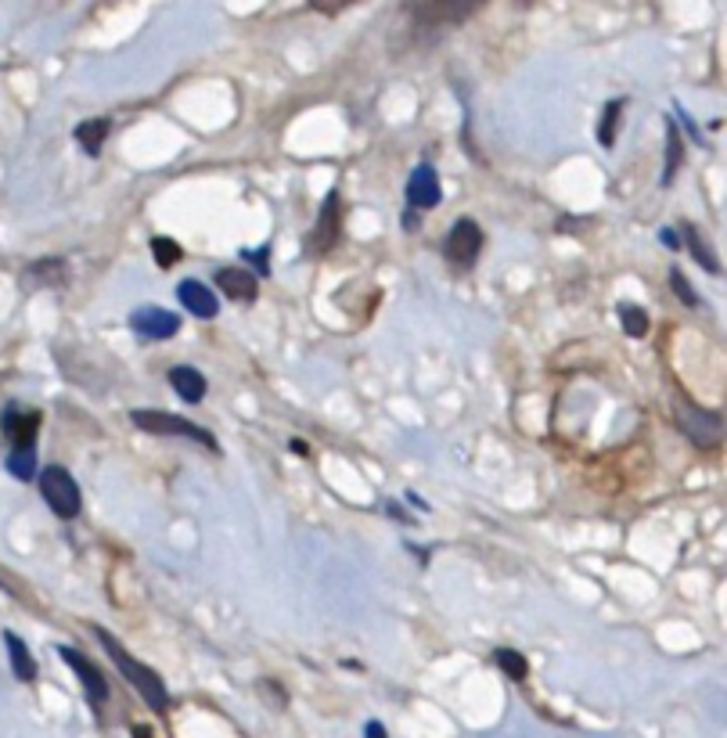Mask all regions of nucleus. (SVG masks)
<instances>
[{
	"label": "nucleus",
	"instance_id": "21",
	"mask_svg": "<svg viewBox=\"0 0 727 738\" xmlns=\"http://www.w3.org/2000/svg\"><path fill=\"white\" fill-rule=\"evenodd\" d=\"M8 472L14 479H22V483H29L37 476V447H22V451H11V457H8Z\"/></svg>",
	"mask_w": 727,
	"mask_h": 738
},
{
	"label": "nucleus",
	"instance_id": "23",
	"mask_svg": "<svg viewBox=\"0 0 727 738\" xmlns=\"http://www.w3.org/2000/svg\"><path fill=\"white\" fill-rule=\"evenodd\" d=\"M619 321H623V332H627L630 338H642V335H648V314H645L642 306L623 303V306H619Z\"/></svg>",
	"mask_w": 727,
	"mask_h": 738
},
{
	"label": "nucleus",
	"instance_id": "11",
	"mask_svg": "<svg viewBox=\"0 0 727 738\" xmlns=\"http://www.w3.org/2000/svg\"><path fill=\"white\" fill-rule=\"evenodd\" d=\"M176 300H181V306L188 310L191 317H202L210 321L220 314V300L213 289H205L202 282H195V277H188V282L176 285Z\"/></svg>",
	"mask_w": 727,
	"mask_h": 738
},
{
	"label": "nucleus",
	"instance_id": "14",
	"mask_svg": "<svg viewBox=\"0 0 727 738\" xmlns=\"http://www.w3.org/2000/svg\"><path fill=\"white\" fill-rule=\"evenodd\" d=\"M170 386H173L176 396H181V401L199 404L205 396V375L195 372V367H188V364H176V367H170Z\"/></svg>",
	"mask_w": 727,
	"mask_h": 738
},
{
	"label": "nucleus",
	"instance_id": "15",
	"mask_svg": "<svg viewBox=\"0 0 727 738\" xmlns=\"http://www.w3.org/2000/svg\"><path fill=\"white\" fill-rule=\"evenodd\" d=\"M472 8H451V4H422V8H411V19L418 22V29H443L447 22H457V19H468Z\"/></svg>",
	"mask_w": 727,
	"mask_h": 738
},
{
	"label": "nucleus",
	"instance_id": "8",
	"mask_svg": "<svg viewBox=\"0 0 727 738\" xmlns=\"http://www.w3.org/2000/svg\"><path fill=\"white\" fill-rule=\"evenodd\" d=\"M130 328L144 338H173L176 332H181V317L162 306H141L130 314Z\"/></svg>",
	"mask_w": 727,
	"mask_h": 738
},
{
	"label": "nucleus",
	"instance_id": "22",
	"mask_svg": "<svg viewBox=\"0 0 727 738\" xmlns=\"http://www.w3.org/2000/svg\"><path fill=\"white\" fill-rule=\"evenodd\" d=\"M685 239H688V249L695 256H699V263L709 271V274H720V263H717V256H714V249H706V242H703V234H699V228H691V224H685Z\"/></svg>",
	"mask_w": 727,
	"mask_h": 738
},
{
	"label": "nucleus",
	"instance_id": "12",
	"mask_svg": "<svg viewBox=\"0 0 727 738\" xmlns=\"http://www.w3.org/2000/svg\"><path fill=\"white\" fill-rule=\"evenodd\" d=\"M216 289L228 295V300H239V303H252L260 295V282H256V274H249V271H242V267H220L216 271Z\"/></svg>",
	"mask_w": 727,
	"mask_h": 738
},
{
	"label": "nucleus",
	"instance_id": "29",
	"mask_svg": "<svg viewBox=\"0 0 727 738\" xmlns=\"http://www.w3.org/2000/svg\"><path fill=\"white\" fill-rule=\"evenodd\" d=\"M404 228H407V231L418 228V213H404Z\"/></svg>",
	"mask_w": 727,
	"mask_h": 738
},
{
	"label": "nucleus",
	"instance_id": "9",
	"mask_svg": "<svg viewBox=\"0 0 727 738\" xmlns=\"http://www.w3.org/2000/svg\"><path fill=\"white\" fill-rule=\"evenodd\" d=\"M58 656H62L69 667L80 674V681H83V688H87V699H91L94 706H105V699H109V681L101 677L98 667H91V659H87L83 653H77V648H69V645H58Z\"/></svg>",
	"mask_w": 727,
	"mask_h": 738
},
{
	"label": "nucleus",
	"instance_id": "18",
	"mask_svg": "<svg viewBox=\"0 0 727 738\" xmlns=\"http://www.w3.org/2000/svg\"><path fill=\"white\" fill-rule=\"evenodd\" d=\"M109 134H112V120H109V115H101V120H87V123L77 127V141L83 144L87 155H98L101 144L109 141Z\"/></svg>",
	"mask_w": 727,
	"mask_h": 738
},
{
	"label": "nucleus",
	"instance_id": "25",
	"mask_svg": "<svg viewBox=\"0 0 727 738\" xmlns=\"http://www.w3.org/2000/svg\"><path fill=\"white\" fill-rule=\"evenodd\" d=\"M670 285H674V292H677V300L685 303V306H699V295L691 292V285H688V277L680 274L677 267L670 271Z\"/></svg>",
	"mask_w": 727,
	"mask_h": 738
},
{
	"label": "nucleus",
	"instance_id": "4",
	"mask_svg": "<svg viewBox=\"0 0 727 738\" xmlns=\"http://www.w3.org/2000/svg\"><path fill=\"white\" fill-rule=\"evenodd\" d=\"M40 494H43V501H48V508L58 515V519H77L80 508H83L80 486L62 465H48L40 472Z\"/></svg>",
	"mask_w": 727,
	"mask_h": 738
},
{
	"label": "nucleus",
	"instance_id": "5",
	"mask_svg": "<svg viewBox=\"0 0 727 738\" xmlns=\"http://www.w3.org/2000/svg\"><path fill=\"white\" fill-rule=\"evenodd\" d=\"M479 253H483V231H479V224H476V220H468V216L457 220V224L451 228V234H447V245H443V256H447L454 267L468 271V267H476Z\"/></svg>",
	"mask_w": 727,
	"mask_h": 738
},
{
	"label": "nucleus",
	"instance_id": "6",
	"mask_svg": "<svg viewBox=\"0 0 727 738\" xmlns=\"http://www.w3.org/2000/svg\"><path fill=\"white\" fill-rule=\"evenodd\" d=\"M339 239H343V202H339V191H329V199H324L317 213L314 234H310V253H329V249L339 245Z\"/></svg>",
	"mask_w": 727,
	"mask_h": 738
},
{
	"label": "nucleus",
	"instance_id": "1",
	"mask_svg": "<svg viewBox=\"0 0 727 738\" xmlns=\"http://www.w3.org/2000/svg\"><path fill=\"white\" fill-rule=\"evenodd\" d=\"M94 634H98V641H101V648L109 653V659L115 663V670H120L127 681L141 691V699L152 706L155 714H166L170 710V691H166V685H162V677L159 674H152L144 667V663H138L133 659L127 648L112 638V634L105 630V627H94Z\"/></svg>",
	"mask_w": 727,
	"mask_h": 738
},
{
	"label": "nucleus",
	"instance_id": "16",
	"mask_svg": "<svg viewBox=\"0 0 727 738\" xmlns=\"http://www.w3.org/2000/svg\"><path fill=\"white\" fill-rule=\"evenodd\" d=\"M4 645H8V656H11V670L19 681H37V663L29 656L26 641L19 638L14 630H4Z\"/></svg>",
	"mask_w": 727,
	"mask_h": 738
},
{
	"label": "nucleus",
	"instance_id": "24",
	"mask_svg": "<svg viewBox=\"0 0 727 738\" xmlns=\"http://www.w3.org/2000/svg\"><path fill=\"white\" fill-rule=\"evenodd\" d=\"M152 253H155V263L162 271H170L173 263H181V256H184V249L176 245L173 239H152Z\"/></svg>",
	"mask_w": 727,
	"mask_h": 738
},
{
	"label": "nucleus",
	"instance_id": "2",
	"mask_svg": "<svg viewBox=\"0 0 727 738\" xmlns=\"http://www.w3.org/2000/svg\"><path fill=\"white\" fill-rule=\"evenodd\" d=\"M130 422L138 425L141 433H152V436H181V439H191L199 443V447H210V451H220L213 433H205L202 425L188 422V418H176V415H166V411H130Z\"/></svg>",
	"mask_w": 727,
	"mask_h": 738
},
{
	"label": "nucleus",
	"instance_id": "28",
	"mask_svg": "<svg viewBox=\"0 0 727 738\" xmlns=\"http://www.w3.org/2000/svg\"><path fill=\"white\" fill-rule=\"evenodd\" d=\"M364 738H390V735H385V728L378 725V720H367V728H364Z\"/></svg>",
	"mask_w": 727,
	"mask_h": 738
},
{
	"label": "nucleus",
	"instance_id": "30",
	"mask_svg": "<svg viewBox=\"0 0 727 738\" xmlns=\"http://www.w3.org/2000/svg\"><path fill=\"white\" fill-rule=\"evenodd\" d=\"M133 738H155V735H152V731H148L144 725H138V728H133Z\"/></svg>",
	"mask_w": 727,
	"mask_h": 738
},
{
	"label": "nucleus",
	"instance_id": "20",
	"mask_svg": "<svg viewBox=\"0 0 727 738\" xmlns=\"http://www.w3.org/2000/svg\"><path fill=\"white\" fill-rule=\"evenodd\" d=\"M627 109V98H616L608 101L605 112H602V127H598V141L602 148H613L616 144V123H619V112Z\"/></svg>",
	"mask_w": 727,
	"mask_h": 738
},
{
	"label": "nucleus",
	"instance_id": "10",
	"mask_svg": "<svg viewBox=\"0 0 727 738\" xmlns=\"http://www.w3.org/2000/svg\"><path fill=\"white\" fill-rule=\"evenodd\" d=\"M37 425H40V415L37 411H19V407H8L4 418H0V433L11 439L14 451L22 447H37Z\"/></svg>",
	"mask_w": 727,
	"mask_h": 738
},
{
	"label": "nucleus",
	"instance_id": "26",
	"mask_svg": "<svg viewBox=\"0 0 727 738\" xmlns=\"http://www.w3.org/2000/svg\"><path fill=\"white\" fill-rule=\"evenodd\" d=\"M242 256H245V260H249L252 267H256L260 274H266V271H271V263H266V256H271V253H266V249H245Z\"/></svg>",
	"mask_w": 727,
	"mask_h": 738
},
{
	"label": "nucleus",
	"instance_id": "13",
	"mask_svg": "<svg viewBox=\"0 0 727 738\" xmlns=\"http://www.w3.org/2000/svg\"><path fill=\"white\" fill-rule=\"evenodd\" d=\"M65 282H69V263L58 256L40 260L22 274V285H29V289H62Z\"/></svg>",
	"mask_w": 727,
	"mask_h": 738
},
{
	"label": "nucleus",
	"instance_id": "27",
	"mask_svg": "<svg viewBox=\"0 0 727 738\" xmlns=\"http://www.w3.org/2000/svg\"><path fill=\"white\" fill-rule=\"evenodd\" d=\"M659 242H663V245H670V249H680V239H677V231H674V228H663V231H659Z\"/></svg>",
	"mask_w": 727,
	"mask_h": 738
},
{
	"label": "nucleus",
	"instance_id": "7",
	"mask_svg": "<svg viewBox=\"0 0 727 738\" xmlns=\"http://www.w3.org/2000/svg\"><path fill=\"white\" fill-rule=\"evenodd\" d=\"M443 202V188H440V176L436 170L422 162V166H414V173L407 176V205L414 213H425V210H436Z\"/></svg>",
	"mask_w": 727,
	"mask_h": 738
},
{
	"label": "nucleus",
	"instance_id": "3",
	"mask_svg": "<svg viewBox=\"0 0 727 738\" xmlns=\"http://www.w3.org/2000/svg\"><path fill=\"white\" fill-rule=\"evenodd\" d=\"M674 418H677V429L685 433V436L695 443V447H703V451L720 447V439H724V418H720V411H706V407H699V404L680 401V404L674 407Z\"/></svg>",
	"mask_w": 727,
	"mask_h": 738
},
{
	"label": "nucleus",
	"instance_id": "19",
	"mask_svg": "<svg viewBox=\"0 0 727 738\" xmlns=\"http://www.w3.org/2000/svg\"><path fill=\"white\" fill-rule=\"evenodd\" d=\"M489 663H497V667L512 677V681H526L529 677V663L523 653H515V648H497L494 656H489Z\"/></svg>",
	"mask_w": 727,
	"mask_h": 738
},
{
	"label": "nucleus",
	"instance_id": "17",
	"mask_svg": "<svg viewBox=\"0 0 727 738\" xmlns=\"http://www.w3.org/2000/svg\"><path fill=\"white\" fill-rule=\"evenodd\" d=\"M680 159H685V144H680V130L674 115H666V166H663V188L674 184V176L680 170Z\"/></svg>",
	"mask_w": 727,
	"mask_h": 738
}]
</instances>
